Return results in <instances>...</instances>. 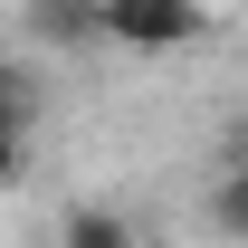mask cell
<instances>
[{"label": "cell", "instance_id": "2", "mask_svg": "<svg viewBox=\"0 0 248 248\" xmlns=\"http://www.w3.org/2000/svg\"><path fill=\"white\" fill-rule=\"evenodd\" d=\"M29 29L48 48H95L105 38V0H29Z\"/></svg>", "mask_w": 248, "mask_h": 248}, {"label": "cell", "instance_id": "5", "mask_svg": "<svg viewBox=\"0 0 248 248\" xmlns=\"http://www.w3.org/2000/svg\"><path fill=\"white\" fill-rule=\"evenodd\" d=\"M219 229H239V239H248V162L219 182Z\"/></svg>", "mask_w": 248, "mask_h": 248}, {"label": "cell", "instance_id": "6", "mask_svg": "<svg viewBox=\"0 0 248 248\" xmlns=\"http://www.w3.org/2000/svg\"><path fill=\"white\" fill-rule=\"evenodd\" d=\"M19 162H29V134H10V124H0V182H19Z\"/></svg>", "mask_w": 248, "mask_h": 248}, {"label": "cell", "instance_id": "3", "mask_svg": "<svg viewBox=\"0 0 248 248\" xmlns=\"http://www.w3.org/2000/svg\"><path fill=\"white\" fill-rule=\"evenodd\" d=\"M58 248H134V219H124V210H105V201H86V210H67Z\"/></svg>", "mask_w": 248, "mask_h": 248}, {"label": "cell", "instance_id": "4", "mask_svg": "<svg viewBox=\"0 0 248 248\" xmlns=\"http://www.w3.org/2000/svg\"><path fill=\"white\" fill-rule=\"evenodd\" d=\"M38 115H48L38 77H29L19 58H0V124H10V134H38Z\"/></svg>", "mask_w": 248, "mask_h": 248}, {"label": "cell", "instance_id": "1", "mask_svg": "<svg viewBox=\"0 0 248 248\" xmlns=\"http://www.w3.org/2000/svg\"><path fill=\"white\" fill-rule=\"evenodd\" d=\"M201 29H210L201 0H105V38L134 48V58H172V48H191Z\"/></svg>", "mask_w": 248, "mask_h": 248}]
</instances>
